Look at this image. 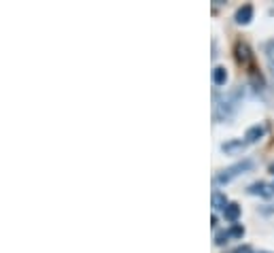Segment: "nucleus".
<instances>
[{"label": "nucleus", "instance_id": "nucleus-3", "mask_svg": "<svg viewBox=\"0 0 274 253\" xmlns=\"http://www.w3.org/2000/svg\"><path fill=\"white\" fill-rule=\"evenodd\" d=\"M234 51H236V62L238 64H242V66H249L251 64V49H249V45L247 43H242V41H238L236 43V47H234Z\"/></svg>", "mask_w": 274, "mask_h": 253}, {"label": "nucleus", "instance_id": "nucleus-9", "mask_svg": "<svg viewBox=\"0 0 274 253\" xmlns=\"http://www.w3.org/2000/svg\"><path fill=\"white\" fill-rule=\"evenodd\" d=\"M227 204H229V202L225 200V196H223L221 192H213V209H217V211H225Z\"/></svg>", "mask_w": 274, "mask_h": 253}, {"label": "nucleus", "instance_id": "nucleus-7", "mask_svg": "<svg viewBox=\"0 0 274 253\" xmlns=\"http://www.w3.org/2000/svg\"><path fill=\"white\" fill-rule=\"evenodd\" d=\"M223 215H225L227 222H238V217H240V206L236 204V202H229L225 206V211H223Z\"/></svg>", "mask_w": 274, "mask_h": 253}, {"label": "nucleus", "instance_id": "nucleus-14", "mask_svg": "<svg viewBox=\"0 0 274 253\" xmlns=\"http://www.w3.org/2000/svg\"><path fill=\"white\" fill-rule=\"evenodd\" d=\"M259 253H270V251H259Z\"/></svg>", "mask_w": 274, "mask_h": 253}, {"label": "nucleus", "instance_id": "nucleus-2", "mask_svg": "<svg viewBox=\"0 0 274 253\" xmlns=\"http://www.w3.org/2000/svg\"><path fill=\"white\" fill-rule=\"evenodd\" d=\"M249 194H253V196H261V198H274V185L266 183V181H257V183L249 185Z\"/></svg>", "mask_w": 274, "mask_h": 253}, {"label": "nucleus", "instance_id": "nucleus-1", "mask_svg": "<svg viewBox=\"0 0 274 253\" xmlns=\"http://www.w3.org/2000/svg\"><path fill=\"white\" fill-rule=\"evenodd\" d=\"M251 168H253V162H251V160L236 162L234 166H227L225 170H221L219 174H217V177H215V183H217V185H227L229 181H234L236 177H240L242 172L251 170Z\"/></svg>", "mask_w": 274, "mask_h": 253}, {"label": "nucleus", "instance_id": "nucleus-10", "mask_svg": "<svg viewBox=\"0 0 274 253\" xmlns=\"http://www.w3.org/2000/svg\"><path fill=\"white\" fill-rule=\"evenodd\" d=\"M266 62H268V68H270L274 75V41L266 45Z\"/></svg>", "mask_w": 274, "mask_h": 253}, {"label": "nucleus", "instance_id": "nucleus-12", "mask_svg": "<svg viewBox=\"0 0 274 253\" xmlns=\"http://www.w3.org/2000/svg\"><path fill=\"white\" fill-rule=\"evenodd\" d=\"M232 253H253V249L249 247V245H240V247H236Z\"/></svg>", "mask_w": 274, "mask_h": 253}, {"label": "nucleus", "instance_id": "nucleus-11", "mask_svg": "<svg viewBox=\"0 0 274 253\" xmlns=\"http://www.w3.org/2000/svg\"><path fill=\"white\" fill-rule=\"evenodd\" d=\"M227 234L234 236V238H242V234H245V228H242V225H238V224H234L232 228L227 230Z\"/></svg>", "mask_w": 274, "mask_h": 253}, {"label": "nucleus", "instance_id": "nucleus-13", "mask_svg": "<svg viewBox=\"0 0 274 253\" xmlns=\"http://www.w3.org/2000/svg\"><path fill=\"white\" fill-rule=\"evenodd\" d=\"M270 170H272V172H274V164H272V166H270Z\"/></svg>", "mask_w": 274, "mask_h": 253}, {"label": "nucleus", "instance_id": "nucleus-5", "mask_svg": "<svg viewBox=\"0 0 274 253\" xmlns=\"http://www.w3.org/2000/svg\"><path fill=\"white\" fill-rule=\"evenodd\" d=\"M264 132H266L264 126H251V128L247 130V134H245V142H247V145H251V142H257L261 136H264Z\"/></svg>", "mask_w": 274, "mask_h": 253}, {"label": "nucleus", "instance_id": "nucleus-8", "mask_svg": "<svg viewBox=\"0 0 274 253\" xmlns=\"http://www.w3.org/2000/svg\"><path fill=\"white\" fill-rule=\"evenodd\" d=\"M225 81H227L225 68H223V66H217V68L213 70V83H215V85H225Z\"/></svg>", "mask_w": 274, "mask_h": 253}, {"label": "nucleus", "instance_id": "nucleus-6", "mask_svg": "<svg viewBox=\"0 0 274 253\" xmlns=\"http://www.w3.org/2000/svg\"><path fill=\"white\" fill-rule=\"evenodd\" d=\"M245 147H247L245 141H229V142H223V145H221V149H223L225 153H238V151H242Z\"/></svg>", "mask_w": 274, "mask_h": 253}, {"label": "nucleus", "instance_id": "nucleus-4", "mask_svg": "<svg viewBox=\"0 0 274 253\" xmlns=\"http://www.w3.org/2000/svg\"><path fill=\"white\" fill-rule=\"evenodd\" d=\"M253 19V6L251 4H242L238 11H236V22L240 26H247Z\"/></svg>", "mask_w": 274, "mask_h": 253}]
</instances>
